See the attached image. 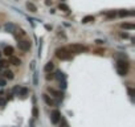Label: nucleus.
<instances>
[{"mask_svg": "<svg viewBox=\"0 0 135 127\" xmlns=\"http://www.w3.org/2000/svg\"><path fill=\"white\" fill-rule=\"evenodd\" d=\"M129 62L124 60H118L116 61V71H118L119 76H127V71H129Z\"/></svg>", "mask_w": 135, "mask_h": 127, "instance_id": "obj_1", "label": "nucleus"}, {"mask_svg": "<svg viewBox=\"0 0 135 127\" xmlns=\"http://www.w3.org/2000/svg\"><path fill=\"white\" fill-rule=\"evenodd\" d=\"M56 57L58 58V60H70L71 58V53L68 50V48L64 46V48H58L57 50H56Z\"/></svg>", "mask_w": 135, "mask_h": 127, "instance_id": "obj_2", "label": "nucleus"}, {"mask_svg": "<svg viewBox=\"0 0 135 127\" xmlns=\"http://www.w3.org/2000/svg\"><path fill=\"white\" fill-rule=\"evenodd\" d=\"M68 48V50L69 52H73V53H82V52H85L86 50V46H84L82 44H71V45H69V46H66Z\"/></svg>", "mask_w": 135, "mask_h": 127, "instance_id": "obj_3", "label": "nucleus"}, {"mask_svg": "<svg viewBox=\"0 0 135 127\" xmlns=\"http://www.w3.org/2000/svg\"><path fill=\"white\" fill-rule=\"evenodd\" d=\"M50 122L53 124H58L61 122V113L58 110H53L50 114Z\"/></svg>", "mask_w": 135, "mask_h": 127, "instance_id": "obj_4", "label": "nucleus"}, {"mask_svg": "<svg viewBox=\"0 0 135 127\" xmlns=\"http://www.w3.org/2000/svg\"><path fill=\"white\" fill-rule=\"evenodd\" d=\"M17 46L20 50H23V52H28L29 49H31V41H28V40H20V41L17 42Z\"/></svg>", "mask_w": 135, "mask_h": 127, "instance_id": "obj_5", "label": "nucleus"}, {"mask_svg": "<svg viewBox=\"0 0 135 127\" xmlns=\"http://www.w3.org/2000/svg\"><path fill=\"white\" fill-rule=\"evenodd\" d=\"M42 98H44L45 103H46L48 106H54V101H53L52 98H49V95H48V94H42Z\"/></svg>", "mask_w": 135, "mask_h": 127, "instance_id": "obj_6", "label": "nucleus"}, {"mask_svg": "<svg viewBox=\"0 0 135 127\" xmlns=\"http://www.w3.org/2000/svg\"><path fill=\"white\" fill-rule=\"evenodd\" d=\"M48 91H49L50 94H53L54 97H57V98H62V95H64L61 91H57V90L52 89V87H48Z\"/></svg>", "mask_w": 135, "mask_h": 127, "instance_id": "obj_7", "label": "nucleus"}, {"mask_svg": "<svg viewBox=\"0 0 135 127\" xmlns=\"http://www.w3.org/2000/svg\"><path fill=\"white\" fill-rule=\"evenodd\" d=\"M91 21H94V16L87 15V16H85V17H82L81 23H82V24H87V23H91Z\"/></svg>", "mask_w": 135, "mask_h": 127, "instance_id": "obj_8", "label": "nucleus"}, {"mask_svg": "<svg viewBox=\"0 0 135 127\" xmlns=\"http://www.w3.org/2000/svg\"><path fill=\"white\" fill-rule=\"evenodd\" d=\"M54 78H58L60 81H61V79H62V81H66V76H65V74H64L61 70H57V71H56Z\"/></svg>", "mask_w": 135, "mask_h": 127, "instance_id": "obj_9", "label": "nucleus"}, {"mask_svg": "<svg viewBox=\"0 0 135 127\" xmlns=\"http://www.w3.org/2000/svg\"><path fill=\"white\" fill-rule=\"evenodd\" d=\"M13 52H15V49H13L12 46H5V49H4V54L5 56H9V57H12Z\"/></svg>", "mask_w": 135, "mask_h": 127, "instance_id": "obj_10", "label": "nucleus"}, {"mask_svg": "<svg viewBox=\"0 0 135 127\" xmlns=\"http://www.w3.org/2000/svg\"><path fill=\"white\" fill-rule=\"evenodd\" d=\"M53 69H54V65H53V62H48L46 65L44 66V70L46 71V73H50Z\"/></svg>", "mask_w": 135, "mask_h": 127, "instance_id": "obj_11", "label": "nucleus"}, {"mask_svg": "<svg viewBox=\"0 0 135 127\" xmlns=\"http://www.w3.org/2000/svg\"><path fill=\"white\" fill-rule=\"evenodd\" d=\"M28 93H29V90L26 89V87H21V89L19 90V95H21L23 98H25L26 95H28Z\"/></svg>", "mask_w": 135, "mask_h": 127, "instance_id": "obj_12", "label": "nucleus"}, {"mask_svg": "<svg viewBox=\"0 0 135 127\" xmlns=\"http://www.w3.org/2000/svg\"><path fill=\"white\" fill-rule=\"evenodd\" d=\"M26 8H28L31 12H37V7L33 4V3H29L28 1V3H26Z\"/></svg>", "mask_w": 135, "mask_h": 127, "instance_id": "obj_13", "label": "nucleus"}, {"mask_svg": "<svg viewBox=\"0 0 135 127\" xmlns=\"http://www.w3.org/2000/svg\"><path fill=\"white\" fill-rule=\"evenodd\" d=\"M4 29H5V31H7V32H11V33H12V32L15 31V29H16V26L13 25V24H11V23H9V24H5Z\"/></svg>", "mask_w": 135, "mask_h": 127, "instance_id": "obj_14", "label": "nucleus"}, {"mask_svg": "<svg viewBox=\"0 0 135 127\" xmlns=\"http://www.w3.org/2000/svg\"><path fill=\"white\" fill-rule=\"evenodd\" d=\"M121 26H122L123 29H130V31L135 28V25H134V24H131V23H123Z\"/></svg>", "mask_w": 135, "mask_h": 127, "instance_id": "obj_15", "label": "nucleus"}, {"mask_svg": "<svg viewBox=\"0 0 135 127\" xmlns=\"http://www.w3.org/2000/svg\"><path fill=\"white\" fill-rule=\"evenodd\" d=\"M9 61H11V64H12V65H16V66H19V65L21 64V61L19 60L17 57H13V56L11 57V60H9Z\"/></svg>", "mask_w": 135, "mask_h": 127, "instance_id": "obj_16", "label": "nucleus"}, {"mask_svg": "<svg viewBox=\"0 0 135 127\" xmlns=\"http://www.w3.org/2000/svg\"><path fill=\"white\" fill-rule=\"evenodd\" d=\"M4 77H5L7 79H12L15 76H13V73H12L11 70H5V71H4Z\"/></svg>", "mask_w": 135, "mask_h": 127, "instance_id": "obj_17", "label": "nucleus"}, {"mask_svg": "<svg viewBox=\"0 0 135 127\" xmlns=\"http://www.w3.org/2000/svg\"><path fill=\"white\" fill-rule=\"evenodd\" d=\"M58 8H60L61 11H64V12H69V7L65 4V3H60V5H58Z\"/></svg>", "mask_w": 135, "mask_h": 127, "instance_id": "obj_18", "label": "nucleus"}, {"mask_svg": "<svg viewBox=\"0 0 135 127\" xmlns=\"http://www.w3.org/2000/svg\"><path fill=\"white\" fill-rule=\"evenodd\" d=\"M134 15V12H126V11H121L119 12V16L121 17H126V16H132Z\"/></svg>", "mask_w": 135, "mask_h": 127, "instance_id": "obj_19", "label": "nucleus"}, {"mask_svg": "<svg viewBox=\"0 0 135 127\" xmlns=\"http://www.w3.org/2000/svg\"><path fill=\"white\" fill-rule=\"evenodd\" d=\"M33 85L34 86H37L39 85V74L34 71V74H33Z\"/></svg>", "mask_w": 135, "mask_h": 127, "instance_id": "obj_20", "label": "nucleus"}, {"mask_svg": "<svg viewBox=\"0 0 135 127\" xmlns=\"http://www.w3.org/2000/svg\"><path fill=\"white\" fill-rule=\"evenodd\" d=\"M5 103H7V101L3 98V93H0V106H1V107H4Z\"/></svg>", "mask_w": 135, "mask_h": 127, "instance_id": "obj_21", "label": "nucleus"}, {"mask_svg": "<svg viewBox=\"0 0 135 127\" xmlns=\"http://www.w3.org/2000/svg\"><path fill=\"white\" fill-rule=\"evenodd\" d=\"M32 114H33V116H34V118H37V116H39V110H37V107H36V106H34V107H33V110H32Z\"/></svg>", "mask_w": 135, "mask_h": 127, "instance_id": "obj_22", "label": "nucleus"}, {"mask_svg": "<svg viewBox=\"0 0 135 127\" xmlns=\"http://www.w3.org/2000/svg\"><path fill=\"white\" fill-rule=\"evenodd\" d=\"M58 86H60V89H66V86H68V85H66V81H60V85H58Z\"/></svg>", "mask_w": 135, "mask_h": 127, "instance_id": "obj_23", "label": "nucleus"}, {"mask_svg": "<svg viewBox=\"0 0 135 127\" xmlns=\"http://www.w3.org/2000/svg\"><path fill=\"white\" fill-rule=\"evenodd\" d=\"M7 61H4V60H0V68H5L7 66Z\"/></svg>", "mask_w": 135, "mask_h": 127, "instance_id": "obj_24", "label": "nucleus"}, {"mask_svg": "<svg viewBox=\"0 0 135 127\" xmlns=\"http://www.w3.org/2000/svg\"><path fill=\"white\" fill-rule=\"evenodd\" d=\"M106 16H107V17H115V12H107L106 13Z\"/></svg>", "mask_w": 135, "mask_h": 127, "instance_id": "obj_25", "label": "nucleus"}, {"mask_svg": "<svg viewBox=\"0 0 135 127\" xmlns=\"http://www.w3.org/2000/svg\"><path fill=\"white\" fill-rule=\"evenodd\" d=\"M129 95L130 97H134V89H132V87H129Z\"/></svg>", "mask_w": 135, "mask_h": 127, "instance_id": "obj_26", "label": "nucleus"}, {"mask_svg": "<svg viewBox=\"0 0 135 127\" xmlns=\"http://www.w3.org/2000/svg\"><path fill=\"white\" fill-rule=\"evenodd\" d=\"M5 85H7V82H5V79H0V86L4 87Z\"/></svg>", "mask_w": 135, "mask_h": 127, "instance_id": "obj_27", "label": "nucleus"}, {"mask_svg": "<svg viewBox=\"0 0 135 127\" xmlns=\"http://www.w3.org/2000/svg\"><path fill=\"white\" fill-rule=\"evenodd\" d=\"M53 78H54V76H53V74H50V73H48V76H46L48 81H49V79H53Z\"/></svg>", "mask_w": 135, "mask_h": 127, "instance_id": "obj_28", "label": "nucleus"}, {"mask_svg": "<svg viewBox=\"0 0 135 127\" xmlns=\"http://www.w3.org/2000/svg\"><path fill=\"white\" fill-rule=\"evenodd\" d=\"M95 44H98V45H102V44H103V41H102V40H95Z\"/></svg>", "mask_w": 135, "mask_h": 127, "instance_id": "obj_29", "label": "nucleus"}, {"mask_svg": "<svg viewBox=\"0 0 135 127\" xmlns=\"http://www.w3.org/2000/svg\"><path fill=\"white\" fill-rule=\"evenodd\" d=\"M121 36H122V37H123V38H127V37H129V34H127V33H122V34H121Z\"/></svg>", "mask_w": 135, "mask_h": 127, "instance_id": "obj_30", "label": "nucleus"}, {"mask_svg": "<svg viewBox=\"0 0 135 127\" xmlns=\"http://www.w3.org/2000/svg\"><path fill=\"white\" fill-rule=\"evenodd\" d=\"M45 4H46V5H50V4H52V0H46V1H45Z\"/></svg>", "mask_w": 135, "mask_h": 127, "instance_id": "obj_31", "label": "nucleus"}, {"mask_svg": "<svg viewBox=\"0 0 135 127\" xmlns=\"http://www.w3.org/2000/svg\"><path fill=\"white\" fill-rule=\"evenodd\" d=\"M45 29H46V31H49V29H52V26H50V25H45Z\"/></svg>", "mask_w": 135, "mask_h": 127, "instance_id": "obj_32", "label": "nucleus"}, {"mask_svg": "<svg viewBox=\"0 0 135 127\" xmlns=\"http://www.w3.org/2000/svg\"><path fill=\"white\" fill-rule=\"evenodd\" d=\"M0 54H1V53H0Z\"/></svg>", "mask_w": 135, "mask_h": 127, "instance_id": "obj_33", "label": "nucleus"}]
</instances>
